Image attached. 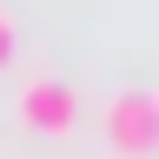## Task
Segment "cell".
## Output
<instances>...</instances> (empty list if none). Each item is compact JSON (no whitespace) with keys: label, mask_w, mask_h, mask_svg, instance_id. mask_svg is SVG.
<instances>
[{"label":"cell","mask_w":159,"mask_h":159,"mask_svg":"<svg viewBox=\"0 0 159 159\" xmlns=\"http://www.w3.org/2000/svg\"><path fill=\"white\" fill-rule=\"evenodd\" d=\"M99 133H106V146H113V152L146 159V152L159 146V99H152L146 86L113 93V99H106V113H99Z\"/></svg>","instance_id":"cell-1"},{"label":"cell","mask_w":159,"mask_h":159,"mask_svg":"<svg viewBox=\"0 0 159 159\" xmlns=\"http://www.w3.org/2000/svg\"><path fill=\"white\" fill-rule=\"evenodd\" d=\"M7 60H13V20L0 13V66H7Z\"/></svg>","instance_id":"cell-3"},{"label":"cell","mask_w":159,"mask_h":159,"mask_svg":"<svg viewBox=\"0 0 159 159\" xmlns=\"http://www.w3.org/2000/svg\"><path fill=\"white\" fill-rule=\"evenodd\" d=\"M20 119H27V126H40V133H66L73 119H80V99H73L66 80L33 73L27 86H20Z\"/></svg>","instance_id":"cell-2"}]
</instances>
